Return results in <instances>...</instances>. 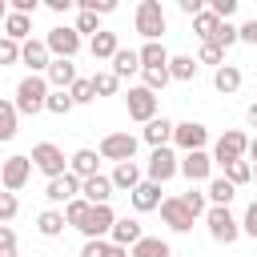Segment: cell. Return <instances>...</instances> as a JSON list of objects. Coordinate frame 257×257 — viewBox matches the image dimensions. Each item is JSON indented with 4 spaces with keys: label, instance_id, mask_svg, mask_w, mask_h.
<instances>
[{
    "label": "cell",
    "instance_id": "cell-1",
    "mask_svg": "<svg viewBox=\"0 0 257 257\" xmlns=\"http://www.w3.org/2000/svg\"><path fill=\"white\" fill-rule=\"evenodd\" d=\"M48 92H52V88H48V80L32 72V76H24V80L16 84V100H12V104H16V112H20V116H36V112H44Z\"/></svg>",
    "mask_w": 257,
    "mask_h": 257
},
{
    "label": "cell",
    "instance_id": "cell-2",
    "mask_svg": "<svg viewBox=\"0 0 257 257\" xmlns=\"http://www.w3.org/2000/svg\"><path fill=\"white\" fill-rule=\"evenodd\" d=\"M205 225H209V237H213L217 245H233V241L241 237V221H237V217H233L225 205H209Z\"/></svg>",
    "mask_w": 257,
    "mask_h": 257
},
{
    "label": "cell",
    "instance_id": "cell-3",
    "mask_svg": "<svg viewBox=\"0 0 257 257\" xmlns=\"http://www.w3.org/2000/svg\"><path fill=\"white\" fill-rule=\"evenodd\" d=\"M133 24H137V32L145 36V40H161V32H165V8H161V0H141L137 4V16H133Z\"/></svg>",
    "mask_w": 257,
    "mask_h": 257
},
{
    "label": "cell",
    "instance_id": "cell-4",
    "mask_svg": "<svg viewBox=\"0 0 257 257\" xmlns=\"http://www.w3.org/2000/svg\"><path fill=\"white\" fill-rule=\"evenodd\" d=\"M245 149H249V137L241 133V128H225L221 137H217V145H213V165H229V161H245Z\"/></svg>",
    "mask_w": 257,
    "mask_h": 257
},
{
    "label": "cell",
    "instance_id": "cell-5",
    "mask_svg": "<svg viewBox=\"0 0 257 257\" xmlns=\"http://www.w3.org/2000/svg\"><path fill=\"white\" fill-rule=\"evenodd\" d=\"M32 169H40V173L52 181V177H64V173H68V157H64V149H60V145L40 141V145L32 149Z\"/></svg>",
    "mask_w": 257,
    "mask_h": 257
},
{
    "label": "cell",
    "instance_id": "cell-6",
    "mask_svg": "<svg viewBox=\"0 0 257 257\" xmlns=\"http://www.w3.org/2000/svg\"><path fill=\"white\" fill-rule=\"evenodd\" d=\"M44 48H48V56H56V60H72V56L80 52V36H76V28L60 24V28H48Z\"/></svg>",
    "mask_w": 257,
    "mask_h": 257
},
{
    "label": "cell",
    "instance_id": "cell-7",
    "mask_svg": "<svg viewBox=\"0 0 257 257\" xmlns=\"http://www.w3.org/2000/svg\"><path fill=\"white\" fill-rule=\"evenodd\" d=\"M32 177V157H8L0 165V189L4 193H20Z\"/></svg>",
    "mask_w": 257,
    "mask_h": 257
},
{
    "label": "cell",
    "instance_id": "cell-8",
    "mask_svg": "<svg viewBox=\"0 0 257 257\" xmlns=\"http://www.w3.org/2000/svg\"><path fill=\"white\" fill-rule=\"evenodd\" d=\"M96 153H100V161H116V165L120 161H133L137 157V137L133 133H108Z\"/></svg>",
    "mask_w": 257,
    "mask_h": 257
},
{
    "label": "cell",
    "instance_id": "cell-9",
    "mask_svg": "<svg viewBox=\"0 0 257 257\" xmlns=\"http://www.w3.org/2000/svg\"><path fill=\"white\" fill-rule=\"evenodd\" d=\"M173 145L185 149V153H197V149L209 145V128L201 120H181V124H173Z\"/></svg>",
    "mask_w": 257,
    "mask_h": 257
},
{
    "label": "cell",
    "instance_id": "cell-10",
    "mask_svg": "<svg viewBox=\"0 0 257 257\" xmlns=\"http://www.w3.org/2000/svg\"><path fill=\"white\" fill-rule=\"evenodd\" d=\"M124 108H128V116H133V120L149 124V120L157 116V96H153L145 84H137V88H128V96H124Z\"/></svg>",
    "mask_w": 257,
    "mask_h": 257
},
{
    "label": "cell",
    "instance_id": "cell-11",
    "mask_svg": "<svg viewBox=\"0 0 257 257\" xmlns=\"http://www.w3.org/2000/svg\"><path fill=\"white\" fill-rule=\"evenodd\" d=\"M157 209H161V217H165V225H169L173 233H189V229H193V221H197V217L181 205V197H161V205H157Z\"/></svg>",
    "mask_w": 257,
    "mask_h": 257
},
{
    "label": "cell",
    "instance_id": "cell-12",
    "mask_svg": "<svg viewBox=\"0 0 257 257\" xmlns=\"http://www.w3.org/2000/svg\"><path fill=\"white\" fill-rule=\"evenodd\" d=\"M112 221H116V213H112L108 205H92V209H88V221L80 225L84 241H104L108 229H112Z\"/></svg>",
    "mask_w": 257,
    "mask_h": 257
},
{
    "label": "cell",
    "instance_id": "cell-13",
    "mask_svg": "<svg viewBox=\"0 0 257 257\" xmlns=\"http://www.w3.org/2000/svg\"><path fill=\"white\" fill-rule=\"evenodd\" d=\"M169 177H177V157H173V149H153V157H149V169H145V181H153V185H165Z\"/></svg>",
    "mask_w": 257,
    "mask_h": 257
},
{
    "label": "cell",
    "instance_id": "cell-14",
    "mask_svg": "<svg viewBox=\"0 0 257 257\" xmlns=\"http://www.w3.org/2000/svg\"><path fill=\"white\" fill-rule=\"evenodd\" d=\"M177 173H181L185 181H209V173H213V157H209L205 149L185 153V157L177 161Z\"/></svg>",
    "mask_w": 257,
    "mask_h": 257
},
{
    "label": "cell",
    "instance_id": "cell-15",
    "mask_svg": "<svg viewBox=\"0 0 257 257\" xmlns=\"http://www.w3.org/2000/svg\"><path fill=\"white\" fill-rule=\"evenodd\" d=\"M141 237H145V229H141V221H137V217H116V221H112V229H108V241H112V245H120V249H133Z\"/></svg>",
    "mask_w": 257,
    "mask_h": 257
},
{
    "label": "cell",
    "instance_id": "cell-16",
    "mask_svg": "<svg viewBox=\"0 0 257 257\" xmlns=\"http://www.w3.org/2000/svg\"><path fill=\"white\" fill-rule=\"evenodd\" d=\"M44 197H48L52 205H68L72 197H80V181H76L72 173H64V177H52V181L44 185Z\"/></svg>",
    "mask_w": 257,
    "mask_h": 257
},
{
    "label": "cell",
    "instance_id": "cell-17",
    "mask_svg": "<svg viewBox=\"0 0 257 257\" xmlns=\"http://www.w3.org/2000/svg\"><path fill=\"white\" fill-rule=\"evenodd\" d=\"M48 60H52V56H48V48H44V40H36V36H28V40L20 44V64H28V68H32L36 76H40V72L48 68Z\"/></svg>",
    "mask_w": 257,
    "mask_h": 257
},
{
    "label": "cell",
    "instance_id": "cell-18",
    "mask_svg": "<svg viewBox=\"0 0 257 257\" xmlns=\"http://www.w3.org/2000/svg\"><path fill=\"white\" fill-rule=\"evenodd\" d=\"M96 165H100V153H96V149H76V153L68 157V173H72L76 181L96 177Z\"/></svg>",
    "mask_w": 257,
    "mask_h": 257
},
{
    "label": "cell",
    "instance_id": "cell-19",
    "mask_svg": "<svg viewBox=\"0 0 257 257\" xmlns=\"http://www.w3.org/2000/svg\"><path fill=\"white\" fill-rule=\"evenodd\" d=\"M141 141H145V145H153V149H169V141H173V120L153 116V120L141 128Z\"/></svg>",
    "mask_w": 257,
    "mask_h": 257
},
{
    "label": "cell",
    "instance_id": "cell-20",
    "mask_svg": "<svg viewBox=\"0 0 257 257\" xmlns=\"http://www.w3.org/2000/svg\"><path fill=\"white\" fill-rule=\"evenodd\" d=\"M80 197H84L88 205H108V197H112V181H108L104 173H96V177L80 181Z\"/></svg>",
    "mask_w": 257,
    "mask_h": 257
},
{
    "label": "cell",
    "instance_id": "cell-21",
    "mask_svg": "<svg viewBox=\"0 0 257 257\" xmlns=\"http://www.w3.org/2000/svg\"><path fill=\"white\" fill-rule=\"evenodd\" d=\"M44 80L52 84V88H72V80H76V64L72 60H48V68H44Z\"/></svg>",
    "mask_w": 257,
    "mask_h": 257
},
{
    "label": "cell",
    "instance_id": "cell-22",
    "mask_svg": "<svg viewBox=\"0 0 257 257\" xmlns=\"http://www.w3.org/2000/svg\"><path fill=\"white\" fill-rule=\"evenodd\" d=\"M128 197H133V209H137V213H153V209L161 205V185H153V181H141V185H137Z\"/></svg>",
    "mask_w": 257,
    "mask_h": 257
},
{
    "label": "cell",
    "instance_id": "cell-23",
    "mask_svg": "<svg viewBox=\"0 0 257 257\" xmlns=\"http://www.w3.org/2000/svg\"><path fill=\"white\" fill-rule=\"evenodd\" d=\"M116 48H120V40H116V32H108V28H100V32L88 40L92 60H112V56H116Z\"/></svg>",
    "mask_w": 257,
    "mask_h": 257
},
{
    "label": "cell",
    "instance_id": "cell-24",
    "mask_svg": "<svg viewBox=\"0 0 257 257\" xmlns=\"http://www.w3.org/2000/svg\"><path fill=\"white\" fill-rule=\"evenodd\" d=\"M108 181H112V189H124V193H133V189H137L145 177H141L137 161H120V165L112 169V177H108Z\"/></svg>",
    "mask_w": 257,
    "mask_h": 257
},
{
    "label": "cell",
    "instance_id": "cell-25",
    "mask_svg": "<svg viewBox=\"0 0 257 257\" xmlns=\"http://www.w3.org/2000/svg\"><path fill=\"white\" fill-rule=\"evenodd\" d=\"M116 80H124V76H133V72H141V56H137V48H116V56H112V68H108Z\"/></svg>",
    "mask_w": 257,
    "mask_h": 257
},
{
    "label": "cell",
    "instance_id": "cell-26",
    "mask_svg": "<svg viewBox=\"0 0 257 257\" xmlns=\"http://www.w3.org/2000/svg\"><path fill=\"white\" fill-rule=\"evenodd\" d=\"M4 36H8V40H16V44H24V40L32 36V16L8 12V16H4Z\"/></svg>",
    "mask_w": 257,
    "mask_h": 257
},
{
    "label": "cell",
    "instance_id": "cell-27",
    "mask_svg": "<svg viewBox=\"0 0 257 257\" xmlns=\"http://www.w3.org/2000/svg\"><path fill=\"white\" fill-rule=\"evenodd\" d=\"M141 56V68H169V52L161 40H145V48H137Z\"/></svg>",
    "mask_w": 257,
    "mask_h": 257
},
{
    "label": "cell",
    "instance_id": "cell-28",
    "mask_svg": "<svg viewBox=\"0 0 257 257\" xmlns=\"http://www.w3.org/2000/svg\"><path fill=\"white\" fill-rule=\"evenodd\" d=\"M213 88L225 92V96L237 92V88H241V68H237V64H221V68L213 72Z\"/></svg>",
    "mask_w": 257,
    "mask_h": 257
},
{
    "label": "cell",
    "instance_id": "cell-29",
    "mask_svg": "<svg viewBox=\"0 0 257 257\" xmlns=\"http://www.w3.org/2000/svg\"><path fill=\"white\" fill-rule=\"evenodd\" d=\"M128 257H173V249H169V241H161V237H141V241L128 249Z\"/></svg>",
    "mask_w": 257,
    "mask_h": 257
},
{
    "label": "cell",
    "instance_id": "cell-30",
    "mask_svg": "<svg viewBox=\"0 0 257 257\" xmlns=\"http://www.w3.org/2000/svg\"><path fill=\"white\" fill-rule=\"evenodd\" d=\"M36 229H40V237H60L68 225H64V213H60V209H44V213L36 217Z\"/></svg>",
    "mask_w": 257,
    "mask_h": 257
},
{
    "label": "cell",
    "instance_id": "cell-31",
    "mask_svg": "<svg viewBox=\"0 0 257 257\" xmlns=\"http://www.w3.org/2000/svg\"><path fill=\"white\" fill-rule=\"evenodd\" d=\"M233 197H237V189H233L225 177H213V181H209V189H205V201L225 205V209H229V201H233Z\"/></svg>",
    "mask_w": 257,
    "mask_h": 257
},
{
    "label": "cell",
    "instance_id": "cell-32",
    "mask_svg": "<svg viewBox=\"0 0 257 257\" xmlns=\"http://www.w3.org/2000/svg\"><path fill=\"white\" fill-rule=\"evenodd\" d=\"M80 257H128V249H120V245H112V241L104 237V241H84Z\"/></svg>",
    "mask_w": 257,
    "mask_h": 257
},
{
    "label": "cell",
    "instance_id": "cell-33",
    "mask_svg": "<svg viewBox=\"0 0 257 257\" xmlns=\"http://www.w3.org/2000/svg\"><path fill=\"white\" fill-rule=\"evenodd\" d=\"M193 76H197L193 56H169V80H193Z\"/></svg>",
    "mask_w": 257,
    "mask_h": 257
},
{
    "label": "cell",
    "instance_id": "cell-34",
    "mask_svg": "<svg viewBox=\"0 0 257 257\" xmlns=\"http://www.w3.org/2000/svg\"><path fill=\"white\" fill-rule=\"evenodd\" d=\"M72 108H76V104H72L68 88H52L48 100H44V112H52V116H64V112H72Z\"/></svg>",
    "mask_w": 257,
    "mask_h": 257
},
{
    "label": "cell",
    "instance_id": "cell-35",
    "mask_svg": "<svg viewBox=\"0 0 257 257\" xmlns=\"http://www.w3.org/2000/svg\"><path fill=\"white\" fill-rule=\"evenodd\" d=\"M88 209H92V205H88L84 197H72V201L64 205V225H72V229H80V225L88 221Z\"/></svg>",
    "mask_w": 257,
    "mask_h": 257
},
{
    "label": "cell",
    "instance_id": "cell-36",
    "mask_svg": "<svg viewBox=\"0 0 257 257\" xmlns=\"http://www.w3.org/2000/svg\"><path fill=\"white\" fill-rule=\"evenodd\" d=\"M16 120H20L16 104L12 100H0V141H12L16 137Z\"/></svg>",
    "mask_w": 257,
    "mask_h": 257
},
{
    "label": "cell",
    "instance_id": "cell-37",
    "mask_svg": "<svg viewBox=\"0 0 257 257\" xmlns=\"http://www.w3.org/2000/svg\"><path fill=\"white\" fill-rule=\"evenodd\" d=\"M225 181H229L233 189H237V185H249V181H253V165H249V161H229V165H225Z\"/></svg>",
    "mask_w": 257,
    "mask_h": 257
},
{
    "label": "cell",
    "instance_id": "cell-38",
    "mask_svg": "<svg viewBox=\"0 0 257 257\" xmlns=\"http://www.w3.org/2000/svg\"><path fill=\"white\" fill-rule=\"evenodd\" d=\"M217 24H221V20H217V16L209 12V8H205L201 16H193V32L201 36V44H209V40H213V32H217Z\"/></svg>",
    "mask_w": 257,
    "mask_h": 257
},
{
    "label": "cell",
    "instance_id": "cell-39",
    "mask_svg": "<svg viewBox=\"0 0 257 257\" xmlns=\"http://www.w3.org/2000/svg\"><path fill=\"white\" fill-rule=\"evenodd\" d=\"M68 96H72V104H92V100H96L92 80H88V76H76V80H72V88H68Z\"/></svg>",
    "mask_w": 257,
    "mask_h": 257
},
{
    "label": "cell",
    "instance_id": "cell-40",
    "mask_svg": "<svg viewBox=\"0 0 257 257\" xmlns=\"http://www.w3.org/2000/svg\"><path fill=\"white\" fill-rule=\"evenodd\" d=\"M88 80H92V92H96V96H112V92L120 88V80H116L112 72H92Z\"/></svg>",
    "mask_w": 257,
    "mask_h": 257
},
{
    "label": "cell",
    "instance_id": "cell-41",
    "mask_svg": "<svg viewBox=\"0 0 257 257\" xmlns=\"http://www.w3.org/2000/svg\"><path fill=\"white\" fill-rule=\"evenodd\" d=\"M209 44H217V48H221V52H225V48H229V44H237V24H229V20H221V24H217V32H213V40H209Z\"/></svg>",
    "mask_w": 257,
    "mask_h": 257
},
{
    "label": "cell",
    "instance_id": "cell-42",
    "mask_svg": "<svg viewBox=\"0 0 257 257\" xmlns=\"http://www.w3.org/2000/svg\"><path fill=\"white\" fill-rule=\"evenodd\" d=\"M141 76H145V88H149L153 96L169 84V68H141Z\"/></svg>",
    "mask_w": 257,
    "mask_h": 257
},
{
    "label": "cell",
    "instance_id": "cell-43",
    "mask_svg": "<svg viewBox=\"0 0 257 257\" xmlns=\"http://www.w3.org/2000/svg\"><path fill=\"white\" fill-rule=\"evenodd\" d=\"M181 205L193 213V217H205L209 213V201H205V193H197V189H189V193H181Z\"/></svg>",
    "mask_w": 257,
    "mask_h": 257
},
{
    "label": "cell",
    "instance_id": "cell-44",
    "mask_svg": "<svg viewBox=\"0 0 257 257\" xmlns=\"http://www.w3.org/2000/svg\"><path fill=\"white\" fill-rule=\"evenodd\" d=\"M16 213H20V201H16V193H4V189H0V225H8Z\"/></svg>",
    "mask_w": 257,
    "mask_h": 257
},
{
    "label": "cell",
    "instance_id": "cell-45",
    "mask_svg": "<svg viewBox=\"0 0 257 257\" xmlns=\"http://www.w3.org/2000/svg\"><path fill=\"white\" fill-rule=\"evenodd\" d=\"M80 12H92V16H108V12H116V0H80Z\"/></svg>",
    "mask_w": 257,
    "mask_h": 257
},
{
    "label": "cell",
    "instance_id": "cell-46",
    "mask_svg": "<svg viewBox=\"0 0 257 257\" xmlns=\"http://www.w3.org/2000/svg\"><path fill=\"white\" fill-rule=\"evenodd\" d=\"M197 64H225V52L217 48V44H201V52H197Z\"/></svg>",
    "mask_w": 257,
    "mask_h": 257
},
{
    "label": "cell",
    "instance_id": "cell-47",
    "mask_svg": "<svg viewBox=\"0 0 257 257\" xmlns=\"http://www.w3.org/2000/svg\"><path fill=\"white\" fill-rule=\"evenodd\" d=\"M16 60H20V44L0 36V64H16Z\"/></svg>",
    "mask_w": 257,
    "mask_h": 257
},
{
    "label": "cell",
    "instance_id": "cell-48",
    "mask_svg": "<svg viewBox=\"0 0 257 257\" xmlns=\"http://www.w3.org/2000/svg\"><path fill=\"white\" fill-rule=\"evenodd\" d=\"M241 233L257 241V201H249V209H245V217H241Z\"/></svg>",
    "mask_w": 257,
    "mask_h": 257
},
{
    "label": "cell",
    "instance_id": "cell-49",
    "mask_svg": "<svg viewBox=\"0 0 257 257\" xmlns=\"http://www.w3.org/2000/svg\"><path fill=\"white\" fill-rule=\"evenodd\" d=\"M209 12H213L217 20H229V16L237 12V0H209Z\"/></svg>",
    "mask_w": 257,
    "mask_h": 257
},
{
    "label": "cell",
    "instance_id": "cell-50",
    "mask_svg": "<svg viewBox=\"0 0 257 257\" xmlns=\"http://www.w3.org/2000/svg\"><path fill=\"white\" fill-rule=\"evenodd\" d=\"M72 28H76V36H80V32H92V36H96V32H100V24H96V16H92V12H80V16H76V24H72Z\"/></svg>",
    "mask_w": 257,
    "mask_h": 257
},
{
    "label": "cell",
    "instance_id": "cell-51",
    "mask_svg": "<svg viewBox=\"0 0 257 257\" xmlns=\"http://www.w3.org/2000/svg\"><path fill=\"white\" fill-rule=\"evenodd\" d=\"M237 40L257 48V20H245V24H237Z\"/></svg>",
    "mask_w": 257,
    "mask_h": 257
},
{
    "label": "cell",
    "instance_id": "cell-52",
    "mask_svg": "<svg viewBox=\"0 0 257 257\" xmlns=\"http://www.w3.org/2000/svg\"><path fill=\"white\" fill-rule=\"evenodd\" d=\"M181 12L185 16H201L205 12V0H181Z\"/></svg>",
    "mask_w": 257,
    "mask_h": 257
},
{
    "label": "cell",
    "instance_id": "cell-53",
    "mask_svg": "<svg viewBox=\"0 0 257 257\" xmlns=\"http://www.w3.org/2000/svg\"><path fill=\"white\" fill-rule=\"evenodd\" d=\"M0 249H16V233H12V225H0Z\"/></svg>",
    "mask_w": 257,
    "mask_h": 257
},
{
    "label": "cell",
    "instance_id": "cell-54",
    "mask_svg": "<svg viewBox=\"0 0 257 257\" xmlns=\"http://www.w3.org/2000/svg\"><path fill=\"white\" fill-rule=\"evenodd\" d=\"M68 4H72V0H48V8H52V12H68Z\"/></svg>",
    "mask_w": 257,
    "mask_h": 257
},
{
    "label": "cell",
    "instance_id": "cell-55",
    "mask_svg": "<svg viewBox=\"0 0 257 257\" xmlns=\"http://www.w3.org/2000/svg\"><path fill=\"white\" fill-rule=\"evenodd\" d=\"M245 120H249V124H253V128H257V100H253V104H249V108H245Z\"/></svg>",
    "mask_w": 257,
    "mask_h": 257
},
{
    "label": "cell",
    "instance_id": "cell-56",
    "mask_svg": "<svg viewBox=\"0 0 257 257\" xmlns=\"http://www.w3.org/2000/svg\"><path fill=\"white\" fill-rule=\"evenodd\" d=\"M245 157H249V161H253V165H257V137H253V141H249V149H245Z\"/></svg>",
    "mask_w": 257,
    "mask_h": 257
},
{
    "label": "cell",
    "instance_id": "cell-57",
    "mask_svg": "<svg viewBox=\"0 0 257 257\" xmlns=\"http://www.w3.org/2000/svg\"><path fill=\"white\" fill-rule=\"evenodd\" d=\"M4 16H8V4H4V0H0V24H4Z\"/></svg>",
    "mask_w": 257,
    "mask_h": 257
},
{
    "label": "cell",
    "instance_id": "cell-58",
    "mask_svg": "<svg viewBox=\"0 0 257 257\" xmlns=\"http://www.w3.org/2000/svg\"><path fill=\"white\" fill-rule=\"evenodd\" d=\"M0 257H16V249H0Z\"/></svg>",
    "mask_w": 257,
    "mask_h": 257
},
{
    "label": "cell",
    "instance_id": "cell-59",
    "mask_svg": "<svg viewBox=\"0 0 257 257\" xmlns=\"http://www.w3.org/2000/svg\"><path fill=\"white\" fill-rule=\"evenodd\" d=\"M253 181H257V165H253Z\"/></svg>",
    "mask_w": 257,
    "mask_h": 257
}]
</instances>
